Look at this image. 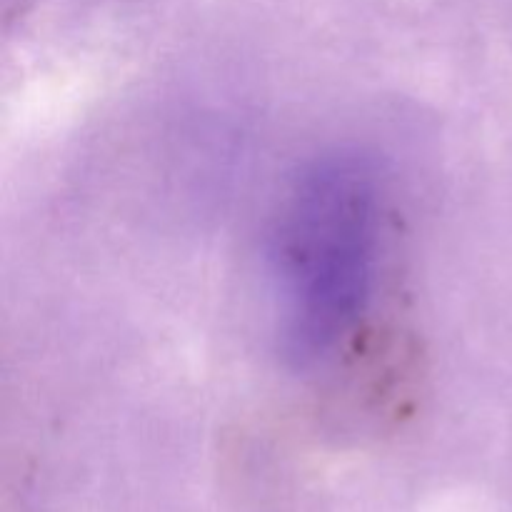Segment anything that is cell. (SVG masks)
Listing matches in <instances>:
<instances>
[{
    "mask_svg": "<svg viewBox=\"0 0 512 512\" xmlns=\"http://www.w3.org/2000/svg\"><path fill=\"white\" fill-rule=\"evenodd\" d=\"M383 235V183L368 155L335 150L295 175L268 238L285 363L313 373L358 333L378 293Z\"/></svg>",
    "mask_w": 512,
    "mask_h": 512,
    "instance_id": "6da1fadb",
    "label": "cell"
}]
</instances>
